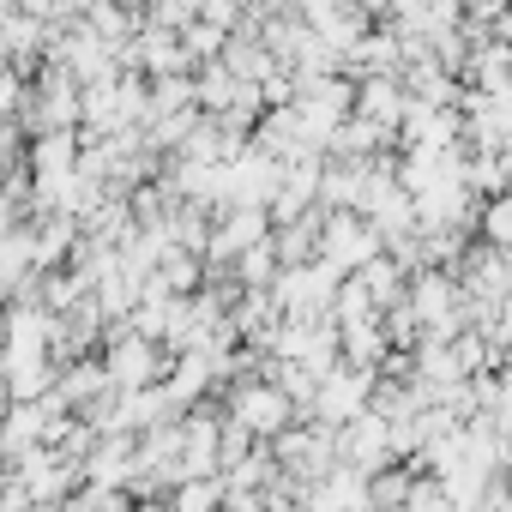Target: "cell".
Instances as JSON below:
<instances>
[{
	"label": "cell",
	"mask_w": 512,
	"mask_h": 512,
	"mask_svg": "<svg viewBox=\"0 0 512 512\" xmlns=\"http://www.w3.org/2000/svg\"><path fill=\"white\" fill-rule=\"evenodd\" d=\"M404 512H464V506L452 500V488H446L440 476H416V488H410Z\"/></svg>",
	"instance_id": "5b68a950"
},
{
	"label": "cell",
	"mask_w": 512,
	"mask_h": 512,
	"mask_svg": "<svg viewBox=\"0 0 512 512\" xmlns=\"http://www.w3.org/2000/svg\"><path fill=\"white\" fill-rule=\"evenodd\" d=\"M223 410H229L235 422H247V428L260 434V440H278V434H290V428L302 422L296 398H290L278 380H266V374L235 380V386H229V398H223Z\"/></svg>",
	"instance_id": "6da1fadb"
},
{
	"label": "cell",
	"mask_w": 512,
	"mask_h": 512,
	"mask_svg": "<svg viewBox=\"0 0 512 512\" xmlns=\"http://www.w3.org/2000/svg\"><path fill=\"white\" fill-rule=\"evenodd\" d=\"M175 512H229V482L223 476H187L181 488H169Z\"/></svg>",
	"instance_id": "3957f363"
},
{
	"label": "cell",
	"mask_w": 512,
	"mask_h": 512,
	"mask_svg": "<svg viewBox=\"0 0 512 512\" xmlns=\"http://www.w3.org/2000/svg\"><path fill=\"white\" fill-rule=\"evenodd\" d=\"M476 241L512 253V187H506V193H488V199L476 205Z\"/></svg>",
	"instance_id": "277c9868"
},
{
	"label": "cell",
	"mask_w": 512,
	"mask_h": 512,
	"mask_svg": "<svg viewBox=\"0 0 512 512\" xmlns=\"http://www.w3.org/2000/svg\"><path fill=\"white\" fill-rule=\"evenodd\" d=\"M374 392H380V374L374 368H338L320 380V398H314V422H332V428H350L356 416L374 410Z\"/></svg>",
	"instance_id": "7a4b0ae2"
}]
</instances>
